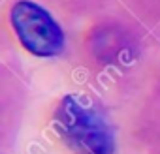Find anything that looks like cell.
<instances>
[{
  "instance_id": "1",
  "label": "cell",
  "mask_w": 160,
  "mask_h": 154,
  "mask_svg": "<svg viewBox=\"0 0 160 154\" xmlns=\"http://www.w3.org/2000/svg\"><path fill=\"white\" fill-rule=\"evenodd\" d=\"M58 137L73 154H113L115 139L106 118L75 96H66L53 115Z\"/></svg>"
},
{
  "instance_id": "2",
  "label": "cell",
  "mask_w": 160,
  "mask_h": 154,
  "mask_svg": "<svg viewBox=\"0 0 160 154\" xmlns=\"http://www.w3.org/2000/svg\"><path fill=\"white\" fill-rule=\"evenodd\" d=\"M10 23L23 47L36 56H57L64 49V32L53 15L30 0H17L10 8Z\"/></svg>"
}]
</instances>
